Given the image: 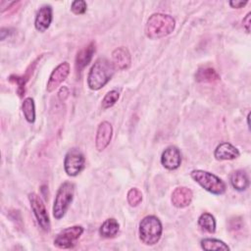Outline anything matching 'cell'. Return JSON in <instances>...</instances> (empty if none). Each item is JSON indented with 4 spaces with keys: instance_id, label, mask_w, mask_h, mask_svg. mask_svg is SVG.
<instances>
[{
    "instance_id": "cell-21",
    "label": "cell",
    "mask_w": 251,
    "mask_h": 251,
    "mask_svg": "<svg viewBox=\"0 0 251 251\" xmlns=\"http://www.w3.org/2000/svg\"><path fill=\"white\" fill-rule=\"evenodd\" d=\"M200 244L204 250H229L227 244L216 238H204L201 240Z\"/></svg>"
},
{
    "instance_id": "cell-17",
    "label": "cell",
    "mask_w": 251,
    "mask_h": 251,
    "mask_svg": "<svg viewBox=\"0 0 251 251\" xmlns=\"http://www.w3.org/2000/svg\"><path fill=\"white\" fill-rule=\"evenodd\" d=\"M232 187L238 191H243L249 186V177L245 171L237 170L231 173L229 176Z\"/></svg>"
},
{
    "instance_id": "cell-19",
    "label": "cell",
    "mask_w": 251,
    "mask_h": 251,
    "mask_svg": "<svg viewBox=\"0 0 251 251\" xmlns=\"http://www.w3.org/2000/svg\"><path fill=\"white\" fill-rule=\"evenodd\" d=\"M118 231H119V224L117 220L113 218L107 219L99 228L100 235L105 238H112L116 236Z\"/></svg>"
},
{
    "instance_id": "cell-23",
    "label": "cell",
    "mask_w": 251,
    "mask_h": 251,
    "mask_svg": "<svg viewBox=\"0 0 251 251\" xmlns=\"http://www.w3.org/2000/svg\"><path fill=\"white\" fill-rule=\"evenodd\" d=\"M120 97V93L117 91V90H111L109 91L103 98L102 100V108L105 110V109H108V108H111L112 106H114L116 104V102L118 101Z\"/></svg>"
},
{
    "instance_id": "cell-27",
    "label": "cell",
    "mask_w": 251,
    "mask_h": 251,
    "mask_svg": "<svg viewBox=\"0 0 251 251\" xmlns=\"http://www.w3.org/2000/svg\"><path fill=\"white\" fill-rule=\"evenodd\" d=\"M247 4V1H230L229 5L232 8H236V9H240L243 6H245Z\"/></svg>"
},
{
    "instance_id": "cell-25",
    "label": "cell",
    "mask_w": 251,
    "mask_h": 251,
    "mask_svg": "<svg viewBox=\"0 0 251 251\" xmlns=\"http://www.w3.org/2000/svg\"><path fill=\"white\" fill-rule=\"evenodd\" d=\"M86 2L83 0H75L71 5V10L75 15L83 14L86 11Z\"/></svg>"
},
{
    "instance_id": "cell-3",
    "label": "cell",
    "mask_w": 251,
    "mask_h": 251,
    "mask_svg": "<svg viewBox=\"0 0 251 251\" xmlns=\"http://www.w3.org/2000/svg\"><path fill=\"white\" fill-rule=\"evenodd\" d=\"M161 221L155 216L144 217L139 224V238L146 245L156 244L162 235Z\"/></svg>"
},
{
    "instance_id": "cell-7",
    "label": "cell",
    "mask_w": 251,
    "mask_h": 251,
    "mask_svg": "<svg viewBox=\"0 0 251 251\" xmlns=\"http://www.w3.org/2000/svg\"><path fill=\"white\" fill-rule=\"evenodd\" d=\"M82 232L83 227L80 226L67 227L58 233V235L54 239V245L61 249L72 248L76 244Z\"/></svg>"
},
{
    "instance_id": "cell-1",
    "label": "cell",
    "mask_w": 251,
    "mask_h": 251,
    "mask_svg": "<svg viewBox=\"0 0 251 251\" xmlns=\"http://www.w3.org/2000/svg\"><path fill=\"white\" fill-rule=\"evenodd\" d=\"M115 73V67L112 62L105 58H99L92 65L88 75L87 84L92 90H99L105 86L112 78Z\"/></svg>"
},
{
    "instance_id": "cell-16",
    "label": "cell",
    "mask_w": 251,
    "mask_h": 251,
    "mask_svg": "<svg viewBox=\"0 0 251 251\" xmlns=\"http://www.w3.org/2000/svg\"><path fill=\"white\" fill-rule=\"evenodd\" d=\"M214 156L217 160H233L239 157V151L232 144L223 142L217 146Z\"/></svg>"
},
{
    "instance_id": "cell-2",
    "label": "cell",
    "mask_w": 251,
    "mask_h": 251,
    "mask_svg": "<svg viewBox=\"0 0 251 251\" xmlns=\"http://www.w3.org/2000/svg\"><path fill=\"white\" fill-rule=\"evenodd\" d=\"M176 26L175 19L167 14L151 15L145 25V34L150 39H159L173 32Z\"/></svg>"
},
{
    "instance_id": "cell-9",
    "label": "cell",
    "mask_w": 251,
    "mask_h": 251,
    "mask_svg": "<svg viewBox=\"0 0 251 251\" xmlns=\"http://www.w3.org/2000/svg\"><path fill=\"white\" fill-rule=\"evenodd\" d=\"M70 73V65L67 62H63L58 65L49 76V80L47 82L46 89L48 92H52L55 90L69 75Z\"/></svg>"
},
{
    "instance_id": "cell-18",
    "label": "cell",
    "mask_w": 251,
    "mask_h": 251,
    "mask_svg": "<svg viewBox=\"0 0 251 251\" xmlns=\"http://www.w3.org/2000/svg\"><path fill=\"white\" fill-rule=\"evenodd\" d=\"M195 79L199 82H216L220 80V75L210 67L199 68L195 74Z\"/></svg>"
},
{
    "instance_id": "cell-22",
    "label": "cell",
    "mask_w": 251,
    "mask_h": 251,
    "mask_svg": "<svg viewBox=\"0 0 251 251\" xmlns=\"http://www.w3.org/2000/svg\"><path fill=\"white\" fill-rule=\"evenodd\" d=\"M23 113L25 118V120L28 123H33L35 121V105L34 100L30 97H27L24 100L23 105Z\"/></svg>"
},
{
    "instance_id": "cell-14",
    "label": "cell",
    "mask_w": 251,
    "mask_h": 251,
    "mask_svg": "<svg viewBox=\"0 0 251 251\" xmlns=\"http://www.w3.org/2000/svg\"><path fill=\"white\" fill-rule=\"evenodd\" d=\"M52 22V8L49 5H44L37 11L34 26L35 28L40 31L44 32L49 26Z\"/></svg>"
},
{
    "instance_id": "cell-12",
    "label": "cell",
    "mask_w": 251,
    "mask_h": 251,
    "mask_svg": "<svg viewBox=\"0 0 251 251\" xmlns=\"http://www.w3.org/2000/svg\"><path fill=\"white\" fill-rule=\"evenodd\" d=\"M112 63L115 69L121 71L128 69L131 63V57L127 48L124 46L116 48L112 53Z\"/></svg>"
},
{
    "instance_id": "cell-28",
    "label": "cell",
    "mask_w": 251,
    "mask_h": 251,
    "mask_svg": "<svg viewBox=\"0 0 251 251\" xmlns=\"http://www.w3.org/2000/svg\"><path fill=\"white\" fill-rule=\"evenodd\" d=\"M68 94H69L68 88H67V87H65V86H63V87L60 89L59 93H58L59 98H60L61 100H65V99L68 97Z\"/></svg>"
},
{
    "instance_id": "cell-20",
    "label": "cell",
    "mask_w": 251,
    "mask_h": 251,
    "mask_svg": "<svg viewBox=\"0 0 251 251\" xmlns=\"http://www.w3.org/2000/svg\"><path fill=\"white\" fill-rule=\"evenodd\" d=\"M198 226L202 230L214 233L216 230V220L210 213H203L198 219Z\"/></svg>"
},
{
    "instance_id": "cell-5",
    "label": "cell",
    "mask_w": 251,
    "mask_h": 251,
    "mask_svg": "<svg viewBox=\"0 0 251 251\" xmlns=\"http://www.w3.org/2000/svg\"><path fill=\"white\" fill-rule=\"evenodd\" d=\"M75 185L73 182L65 181L61 184L57 191L53 205V216L56 220H60L65 216L70 204L73 201Z\"/></svg>"
},
{
    "instance_id": "cell-29",
    "label": "cell",
    "mask_w": 251,
    "mask_h": 251,
    "mask_svg": "<svg viewBox=\"0 0 251 251\" xmlns=\"http://www.w3.org/2000/svg\"><path fill=\"white\" fill-rule=\"evenodd\" d=\"M10 34V30L8 28H1V31H0V38L1 40H4L7 36H9Z\"/></svg>"
},
{
    "instance_id": "cell-4",
    "label": "cell",
    "mask_w": 251,
    "mask_h": 251,
    "mask_svg": "<svg viewBox=\"0 0 251 251\" xmlns=\"http://www.w3.org/2000/svg\"><path fill=\"white\" fill-rule=\"evenodd\" d=\"M191 177L212 194L221 195L226 190V185L224 180L212 173L202 170H194L191 172Z\"/></svg>"
},
{
    "instance_id": "cell-26",
    "label": "cell",
    "mask_w": 251,
    "mask_h": 251,
    "mask_svg": "<svg viewBox=\"0 0 251 251\" xmlns=\"http://www.w3.org/2000/svg\"><path fill=\"white\" fill-rule=\"evenodd\" d=\"M250 19H251V13L249 12L246 15V17L243 19V27L245 28L247 33L250 32Z\"/></svg>"
},
{
    "instance_id": "cell-13",
    "label": "cell",
    "mask_w": 251,
    "mask_h": 251,
    "mask_svg": "<svg viewBox=\"0 0 251 251\" xmlns=\"http://www.w3.org/2000/svg\"><path fill=\"white\" fill-rule=\"evenodd\" d=\"M192 197L191 189L185 186L176 187L172 193V203L176 208H184L191 203Z\"/></svg>"
},
{
    "instance_id": "cell-15",
    "label": "cell",
    "mask_w": 251,
    "mask_h": 251,
    "mask_svg": "<svg viewBox=\"0 0 251 251\" xmlns=\"http://www.w3.org/2000/svg\"><path fill=\"white\" fill-rule=\"evenodd\" d=\"M95 53V43L90 42L88 45L80 49L75 57V69L77 72H81L91 61L93 54Z\"/></svg>"
},
{
    "instance_id": "cell-11",
    "label": "cell",
    "mask_w": 251,
    "mask_h": 251,
    "mask_svg": "<svg viewBox=\"0 0 251 251\" xmlns=\"http://www.w3.org/2000/svg\"><path fill=\"white\" fill-rule=\"evenodd\" d=\"M162 165L168 170H176L181 163V155L176 146L167 147L161 156Z\"/></svg>"
},
{
    "instance_id": "cell-8",
    "label": "cell",
    "mask_w": 251,
    "mask_h": 251,
    "mask_svg": "<svg viewBox=\"0 0 251 251\" xmlns=\"http://www.w3.org/2000/svg\"><path fill=\"white\" fill-rule=\"evenodd\" d=\"M85 159L83 154L77 149H71L65 157L64 168L65 172L70 176H77L84 169Z\"/></svg>"
},
{
    "instance_id": "cell-24",
    "label": "cell",
    "mask_w": 251,
    "mask_h": 251,
    "mask_svg": "<svg viewBox=\"0 0 251 251\" xmlns=\"http://www.w3.org/2000/svg\"><path fill=\"white\" fill-rule=\"evenodd\" d=\"M127 202L130 206L135 207L142 201V194L141 191L137 188H131L127 192Z\"/></svg>"
},
{
    "instance_id": "cell-10",
    "label": "cell",
    "mask_w": 251,
    "mask_h": 251,
    "mask_svg": "<svg viewBox=\"0 0 251 251\" xmlns=\"http://www.w3.org/2000/svg\"><path fill=\"white\" fill-rule=\"evenodd\" d=\"M113 135V127L109 122H102L99 124L96 138H95V146L98 151H103L110 143Z\"/></svg>"
},
{
    "instance_id": "cell-6",
    "label": "cell",
    "mask_w": 251,
    "mask_h": 251,
    "mask_svg": "<svg viewBox=\"0 0 251 251\" xmlns=\"http://www.w3.org/2000/svg\"><path fill=\"white\" fill-rule=\"evenodd\" d=\"M28 200L38 226L42 230L49 231L50 220H49V216H48L45 204L43 203L42 199L38 194L31 192L28 194Z\"/></svg>"
}]
</instances>
